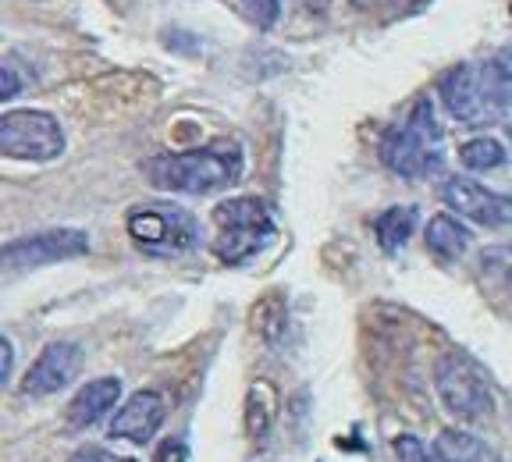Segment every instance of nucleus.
I'll return each instance as SVG.
<instances>
[{
	"label": "nucleus",
	"mask_w": 512,
	"mask_h": 462,
	"mask_svg": "<svg viewBox=\"0 0 512 462\" xmlns=\"http://www.w3.org/2000/svg\"><path fill=\"white\" fill-rule=\"evenodd\" d=\"M441 104L463 125H491L512 107V68L502 57L480 64H456L438 82Z\"/></svg>",
	"instance_id": "f257e3e1"
},
{
	"label": "nucleus",
	"mask_w": 512,
	"mask_h": 462,
	"mask_svg": "<svg viewBox=\"0 0 512 462\" xmlns=\"http://www.w3.org/2000/svg\"><path fill=\"white\" fill-rule=\"evenodd\" d=\"M242 175V146L214 143L185 153H160L146 160V178L164 192H185V196H207V192L228 189Z\"/></svg>",
	"instance_id": "f03ea898"
},
{
	"label": "nucleus",
	"mask_w": 512,
	"mask_h": 462,
	"mask_svg": "<svg viewBox=\"0 0 512 462\" xmlns=\"http://www.w3.org/2000/svg\"><path fill=\"white\" fill-rule=\"evenodd\" d=\"M214 256L221 263H246L271 242L274 217L260 196H235L214 207Z\"/></svg>",
	"instance_id": "7ed1b4c3"
},
{
	"label": "nucleus",
	"mask_w": 512,
	"mask_h": 462,
	"mask_svg": "<svg viewBox=\"0 0 512 462\" xmlns=\"http://www.w3.org/2000/svg\"><path fill=\"white\" fill-rule=\"evenodd\" d=\"M441 125L431 100H420L406 125H395L381 139V160L399 178H427L441 171Z\"/></svg>",
	"instance_id": "20e7f679"
},
{
	"label": "nucleus",
	"mask_w": 512,
	"mask_h": 462,
	"mask_svg": "<svg viewBox=\"0 0 512 462\" xmlns=\"http://www.w3.org/2000/svg\"><path fill=\"white\" fill-rule=\"evenodd\" d=\"M434 388L441 406L463 423H484L495 413V388L488 370L463 352H445L434 363Z\"/></svg>",
	"instance_id": "39448f33"
},
{
	"label": "nucleus",
	"mask_w": 512,
	"mask_h": 462,
	"mask_svg": "<svg viewBox=\"0 0 512 462\" xmlns=\"http://www.w3.org/2000/svg\"><path fill=\"white\" fill-rule=\"evenodd\" d=\"M128 235L146 253L178 256L196 246L200 228H196V217L189 210H178L171 203H153V207H136L128 214Z\"/></svg>",
	"instance_id": "423d86ee"
},
{
	"label": "nucleus",
	"mask_w": 512,
	"mask_h": 462,
	"mask_svg": "<svg viewBox=\"0 0 512 462\" xmlns=\"http://www.w3.org/2000/svg\"><path fill=\"white\" fill-rule=\"evenodd\" d=\"M0 150L11 160L47 164L64 153V132L47 111H4L0 118Z\"/></svg>",
	"instance_id": "0eeeda50"
},
{
	"label": "nucleus",
	"mask_w": 512,
	"mask_h": 462,
	"mask_svg": "<svg viewBox=\"0 0 512 462\" xmlns=\"http://www.w3.org/2000/svg\"><path fill=\"white\" fill-rule=\"evenodd\" d=\"M89 253V235L79 228H50L40 235H25L4 246V267L8 271H32V267H47V263L72 260V256Z\"/></svg>",
	"instance_id": "6e6552de"
},
{
	"label": "nucleus",
	"mask_w": 512,
	"mask_h": 462,
	"mask_svg": "<svg viewBox=\"0 0 512 462\" xmlns=\"http://www.w3.org/2000/svg\"><path fill=\"white\" fill-rule=\"evenodd\" d=\"M441 200H445L448 210L463 214L466 221H477L484 228H509L512 224V196H502V192L484 189L473 178H448L441 185Z\"/></svg>",
	"instance_id": "1a4fd4ad"
},
{
	"label": "nucleus",
	"mask_w": 512,
	"mask_h": 462,
	"mask_svg": "<svg viewBox=\"0 0 512 462\" xmlns=\"http://www.w3.org/2000/svg\"><path fill=\"white\" fill-rule=\"evenodd\" d=\"M82 374V349L75 342H50L22 377L25 395H54Z\"/></svg>",
	"instance_id": "9d476101"
},
{
	"label": "nucleus",
	"mask_w": 512,
	"mask_h": 462,
	"mask_svg": "<svg viewBox=\"0 0 512 462\" xmlns=\"http://www.w3.org/2000/svg\"><path fill=\"white\" fill-rule=\"evenodd\" d=\"M160 423H164V399L150 388L132 391V395L121 402L118 413H114L111 438H125V441H136V445H146V441L160 431Z\"/></svg>",
	"instance_id": "9b49d317"
},
{
	"label": "nucleus",
	"mask_w": 512,
	"mask_h": 462,
	"mask_svg": "<svg viewBox=\"0 0 512 462\" xmlns=\"http://www.w3.org/2000/svg\"><path fill=\"white\" fill-rule=\"evenodd\" d=\"M118 399H121L118 377H96V381L82 384V388L75 391V399L68 402L64 420H68L72 431H86L96 420H104V416L118 406Z\"/></svg>",
	"instance_id": "f8f14e48"
},
{
	"label": "nucleus",
	"mask_w": 512,
	"mask_h": 462,
	"mask_svg": "<svg viewBox=\"0 0 512 462\" xmlns=\"http://www.w3.org/2000/svg\"><path fill=\"white\" fill-rule=\"evenodd\" d=\"M438 452L445 455V462H505L488 441H480L463 427H445L438 434Z\"/></svg>",
	"instance_id": "ddd939ff"
},
{
	"label": "nucleus",
	"mask_w": 512,
	"mask_h": 462,
	"mask_svg": "<svg viewBox=\"0 0 512 462\" xmlns=\"http://www.w3.org/2000/svg\"><path fill=\"white\" fill-rule=\"evenodd\" d=\"M473 246V235L456 221V217L438 214L427 221V249L441 260H459Z\"/></svg>",
	"instance_id": "4468645a"
},
{
	"label": "nucleus",
	"mask_w": 512,
	"mask_h": 462,
	"mask_svg": "<svg viewBox=\"0 0 512 462\" xmlns=\"http://www.w3.org/2000/svg\"><path fill=\"white\" fill-rule=\"evenodd\" d=\"M278 413V395L267 381H256L246 395V434L249 441H264Z\"/></svg>",
	"instance_id": "2eb2a0df"
},
{
	"label": "nucleus",
	"mask_w": 512,
	"mask_h": 462,
	"mask_svg": "<svg viewBox=\"0 0 512 462\" xmlns=\"http://www.w3.org/2000/svg\"><path fill=\"white\" fill-rule=\"evenodd\" d=\"M416 207H392L384 210L381 217L374 221V235L381 242L384 253H399L402 246L409 242V235L416 231Z\"/></svg>",
	"instance_id": "dca6fc26"
},
{
	"label": "nucleus",
	"mask_w": 512,
	"mask_h": 462,
	"mask_svg": "<svg viewBox=\"0 0 512 462\" xmlns=\"http://www.w3.org/2000/svg\"><path fill=\"white\" fill-rule=\"evenodd\" d=\"M459 160H463V168L470 171H491V168H502L505 164V146L491 136H480L470 139V143L459 146Z\"/></svg>",
	"instance_id": "f3484780"
},
{
	"label": "nucleus",
	"mask_w": 512,
	"mask_h": 462,
	"mask_svg": "<svg viewBox=\"0 0 512 462\" xmlns=\"http://www.w3.org/2000/svg\"><path fill=\"white\" fill-rule=\"evenodd\" d=\"M395 459L399 462H445V455L438 452V445H427V441H420L416 434H402V438H395Z\"/></svg>",
	"instance_id": "a211bd4d"
},
{
	"label": "nucleus",
	"mask_w": 512,
	"mask_h": 462,
	"mask_svg": "<svg viewBox=\"0 0 512 462\" xmlns=\"http://www.w3.org/2000/svg\"><path fill=\"white\" fill-rule=\"evenodd\" d=\"M239 4H242V11H246L249 22L260 25V29H271L281 15V0H239Z\"/></svg>",
	"instance_id": "6ab92c4d"
},
{
	"label": "nucleus",
	"mask_w": 512,
	"mask_h": 462,
	"mask_svg": "<svg viewBox=\"0 0 512 462\" xmlns=\"http://www.w3.org/2000/svg\"><path fill=\"white\" fill-rule=\"evenodd\" d=\"M68 462H136V459H125V455H114L107 448H79Z\"/></svg>",
	"instance_id": "aec40b11"
},
{
	"label": "nucleus",
	"mask_w": 512,
	"mask_h": 462,
	"mask_svg": "<svg viewBox=\"0 0 512 462\" xmlns=\"http://www.w3.org/2000/svg\"><path fill=\"white\" fill-rule=\"evenodd\" d=\"M185 459H189V448H185V441H178V438H168L157 448V462H185Z\"/></svg>",
	"instance_id": "412c9836"
},
{
	"label": "nucleus",
	"mask_w": 512,
	"mask_h": 462,
	"mask_svg": "<svg viewBox=\"0 0 512 462\" xmlns=\"http://www.w3.org/2000/svg\"><path fill=\"white\" fill-rule=\"evenodd\" d=\"M18 89H22V82H18V72L4 64V72H0V100L8 104L11 96H18Z\"/></svg>",
	"instance_id": "4be33fe9"
},
{
	"label": "nucleus",
	"mask_w": 512,
	"mask_h": 462,
	"mask_svg": "<svg viewBox=\"0 0 512 462\" xmlns=\"http://www.w3.org/2000/svg\"><path fill=\"white\" fill-rule=\"evenodd\" d=\"M11 363H15V345H11L8 335H4V338H0V384H4V388H8Z\"/></svg>",
	"instance_id": "5701e85b"
},
{
	"label": "nucleus",
	"mask_w": 512,
	"mask_h": 462,
	"mask_svg": "<svg viewBox=\"0 0 512 462\" xmlns=\"http://www.w3.org/2000/svg\"><path fill=\"white\" fill-rule=\"evenodd\" d=\"M505 281H509V288H512V267H509V271H505Z\"/></svg>",
	"instance_id": "b1692460"
},
{
	"label": "nucleus",
	"mask_w": 512,
	"mask_h": 462,
	"mask_svg": "<svg viewBox=\"0 0 512 462\" xmlns=\"http://www.w3.org/2000/svg\"><path fill=\"white\" fill-rule=\"evenodd\" d=\"M505 57H509V61H512V47H509V50H505Z\"/></svg>",
	"instance_id": "393cba45"
},
{
	"label": "nucleus",
	"mask_w": 512,
	"mask_h": 462,
	"mask_svg": "<svg viewBox=\"0 0 512 462\" xmlns=\"http://www.w3.org/2000/svg\"><path fill=\"white\" fill-rule=\"evenodd\" d=\"M509 139H512V125H509Z\"/></svg>",
	"instance_id": "a878e982"
}]
</instances>
